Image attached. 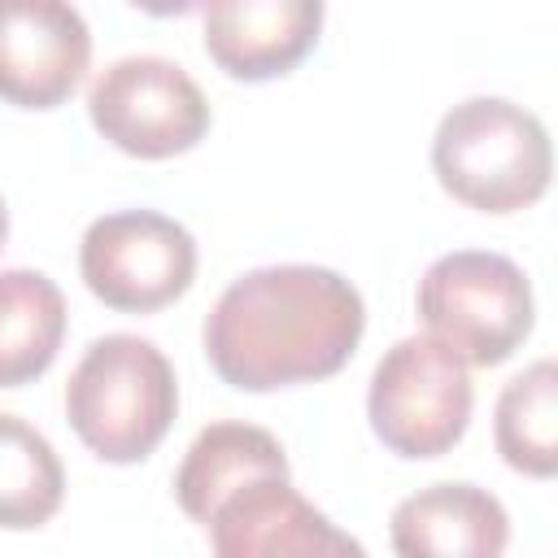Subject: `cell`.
<instances>
[{"instance_id": "1", "label": "cell", "mask_w": 558, "mask_h": 558, "mask_svg": "<svg viewBox=\"0 0 558 558\" xmlns=\"http://www.w3.org/2000/svg\"><path fill=\"white\" fill-rule=\"evenodd\" d=\"M366 331L362 292L327 266H257L205 314V357L240 392H279L336 375Z\"/></svg>"}, {"instance_id": "2", "label": "cell", "mask_w": 558, "mask_h": 558, "mask_svg": "<svg viewBox=\"0 0 558 558\" xmlns=\"http://www.w3.org/2000/svg\"><path fill=\"white\" fill-rule=\"evenodd\" d=\"M179 414L170 357L131 331L100 336L65 379V418L74 436L109 466L144 462Z\"/></svg>"}, {"instance_id": "3", "label": "cell", "mask_w": 558, "mask_h": 558, "mask_svg": "<svg viewBox=\"0 0 558 558\" xmlns=\"http://www.w3.org/2000/svg\"><path fill=\"white\" fill-rule=\"evenodd\" d=\"M436 183L480 214H519L536 205L554 174L545 122L501 96L453 105L432 135Z\"/></svg>"}, {"instance_id": "4", "label": "cell", "mask_w": 558, "mask_h": 558, "mask_svg": "<svg viewBox=\"0 0 558 558\" xmlns=\"http://www.w3.org/2000/svg\"><path fill=\"white\" fill-rule=\"evenodd\" d=\"M418 318L427 336L453 349L466 366H501L532 336L536 305L527 275L484 248H453L418 279Z\"/></svg>"}, {"instance_id": "5", "label": "cell", "mask_w": 558, "mask_h": 558, "mask_svg": "<svg viewBox=\"0 0 558 558\" xmlns=\"http://www.w3.org/2000/svg\"><path fill=\"white\" fill-rule=\"evenodd\" d=\"M471 405L475 388L466 362L436 336L397 340L379 357L366 388L371 432L384 440L388 453L410 462L449 453L471 423Z\"/></svg>"}, {"instance_id": "6", "label": "cell", "mask_w": 558, "mask_h": 558, "mask_svg": "<svg viewBox=\"0 0 558 558\" xmlns=\"http://www.w3.org/2000/svg\"><path fill=\"white\" fill-rule=\"evenodd\" d=\"M87 118L118 153L170 161L192 153L209 131V100L170 57H122L105 65L87 92Z\"/></svg>"}, {"instance_id": "7", "label": "cell", "mask_w": 558, "mask_h": 558, "mask_svg": "<svg viewBox=\"0 0 558 558\" xmlns=\"http://www.w3.org/2000/svg\"><path fill=\"white\" fill-rule=\"evenodd\" d=\"M87 292L118 314H157L196 279V240L157 209H118L96 218L78 244Z\"/></svg>"}, {"instance_id": "8", "label": "cell", "mask_w": 558, "mask_h": 558, "mask_svg": "<svg viewBox=\"0 0 558 558\" xmlns=\"http://www.w3.org/2000/svg\"><path fill=\"white\" fill-rule=\"evenodd\" d=\"M205 536L218 558H336L362 554L323 510H314L288 480V471H266L231 488L205 514Z\"/></svg>"}, {"instance_id": "9", "label": "cell", "mask_w": 558, "mask_h": 558, "mask_svg": "<svg viewBox=\"0 0 558 558\" xmlns=\"http://www.w3.org/2000/svg\"><path fill=\"white\" fill-rule=\"evenodd\" d=\"M92 65V31L70 0H0V100L57 109Z\"/></svg>"}, {"instance_id": "10", "label": "cell", "mask_w": 558, "mask_h": 558, "mask_svg": "<svg viewBox=\"0 0 558 558\" xmlns=\"http://www.w3.org/2000/svg\"><path fill=\"white\" fill-rule=\"evenodd\" d=\"M323 35V0H205V52L235 83L292 74Z\"/></svg>"}, {"instance_id": "11", "label": "cell", "mask_w": 558, "mask_h": 558, "mask_svg": "<svg viewBox=\"0 0 558 558\" xmlns=\"http://www.w3.org/2000/svg\"><path fill=\"white\" fill-rule=\"evenodd\" d=\"M392 549L401 558H497L510 545L506 506L475 484H432L397 501Z\"/></svg>"}, {"instance_id": "12", "label": "cell", "mask_w": 558, "mask_h": 558, "mask_svg": "<svg viewBox=\"0 0 558 558\" xmlns=\"http://www.w3.org/2000/svg\"><path fill=\"white\" fill-rule=\"evenodd\" d=\"M288 471L283 445L253 423H209L187 445L179 471H174V501L192 523H205L214 501H222L231 488H240L253 475Z\"/></svg>"}, {"instance_id": "13", "label": "cell", "mask_w": 558, "mask_h": 558, "mask_svg": "<svg viewBox=\"0 0 558 558\" xmlns=\"http://www.w3.org/2000/svg\"><path fill=\"white\" fill-rule=\"evenodd\" d=\"M65 340V296L44 270H0V388L35 384Z\"/></svg>"}, {"instance_id": "14", "label": "cell", "mask_w": 558, "mask_h": 558, "mask_svg": "<svg viewBox=\"0 0 558 558\" xmlns=\"http://www.w3.org/2000/svg\"><path fill=\"white\" fill-rule=\"evenodd\" d=\"M493 436L510 471L532 480L558 471V366L549 357L532 362L501 388Z\"/></svg>"}, {"instance_id": "15", "label": "cell", "mask_w": 558, "mask_h": 558, "mask_svg": "<svg viewBox=\"0 0 558 558\" xmlns=\"http://www.w3.org/2000/svg\"><path fill=\"white\" fill-rule=\"evenodd\" d=\"M65 501V471L44 432L0 410V527L35 532Z\"/></svg>"}, {"instance_id": "16", "label": "cell", "mask_w": 558, "mask_h": 558, "mask_svg": "<svg viewBox=\"0 0 558 558\" xmlns=\"http://www.w3.org/2000/svg\"><path fill=\"white\" fill-rule=\"evenodd\" d=\"M140 13H153V17H187L196 9H205V0H131Z\"/></svg>"}, {"instance_id": "17", "label": "cell", "mask_w": 558, "mask_h": 558, "mask_svg": "<svg viewBox=\"0 0 558 558\" xmlns=\"http://www.w3.org/2000/svg\"><path fill=\"white\" fill-rule=\"evenodd\" d=\"M4 235H9V214H4V201H0V248H4Z\"/></svg>"}]
</instances>
